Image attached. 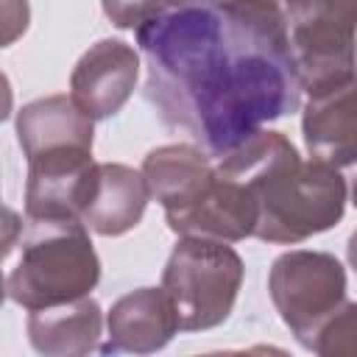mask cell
I'll list each match as a JSON object with an SVG mask.
<instances>
[{
	"label": "cell",
	"mask_w": 357,
	"mask_h": 357,
	"mask_svg": "<svg viewBox=\"0 0 357 357\" xmlns=\"http://www.w3.org/2000/svg\"><path fill=\"white\" fill-rule=\"evenodd\" d=\"M145 98L162 123L223 156L265 123L301 106L279 3L220 0L173 6L137 28Z\"/></svg>",
	"instance_id": "6da1fadb"
},
{
	"label": "cell",
	"mask_w": 357,
	"mask_h": 357,
	"mask_svg": "<svg viewBox=\"0 0 357 357\" xmlns=\"http://www.w3.org/2000/svg\"><path fill=\"white\" fill-rule=\"evenodd\" d=\"M215 170L251 187L257 201L254 237L293 245L340 223L346 212V178L340 167L310 159L279 131H254L218 156Z\"/></svg>",
	"instance_id": "7a4b0ae2"
},
{
	"label": "cell",
	"mask_w": 357,
	"mask_h": 357,
	"mask_svg": "<svg viewBox=\"0 0 357 357\" xmlns=\"http://www.w3.org/2000/svg\"><path fill=\"white\" fill-rule=\"evenodd\" d=\"M28 234L6 290L25 307H53L89 296L100 279V259L81 220H28Z\"/></svg>",
	"instance_id": "3957f363"
},
{
	"label": "cell",
	"mask_w": 357,
	"mask_h": 357,
	"mask_svg": "<svg viewBox=\"0 0 357 357\" xmlns=\"http://www.w3.org/2000/svg\"><path fill=\"white\" fill-rule=\"evenodd\" d=\"M243 284L240 254L220 240L181 237L162 273V290L173 301L178 329H212L229 318Z\"/></svg>",
	"instance_id": "277c9868"
},
{
	"label": "cell",
	"mask_w": 357,
	"mask_h": 357,
	"mask_svg": "<svg viewBox=\"0 0 357 357\" xmlns=\"http://www.w3.org/2000/svg\"><path fill=\"white\" fill-rule=\"evenodd\" d=\"M282 14L301 92L354 78L357 0H284Z\"/></svg>",
	"instance_id": "5b68a950"
},
{
	"label": "cell",
	"mask_w": 357,
	"mask_h": 357,
	"mask_svg": "<svg viewBox=\"0 0 357 357\" xmlns=\"http://www.w3.org/2000/svg\"><path fill=\"white\" fill-rule=\"evenodd\" d=\"M268 290L284 326L312 351L346 304V271L326 251H287L271 265Z\"/></svg>",
	"instance_id": "8992f818"
},
{
	"label": "cell",
	"mask_w": 357,
	"mask_h": 357,
	"mask_svg": "<svg viewBox=\"0 0 357 357\" xmlns=\"http://www.w3.org/2000/svg\"><path fill=\"white\" fill-rule=\"evenodd\" d=\"M92 148H59L28 159L25 218L78 220L95 178Z\"/></svg>",
	"instance_id": "52a82bcc"
},
{
	"label": "cell",
	"mask_w": 357,
	"mask_h": 357,
	"mask_svg": "<svg viewBox=\"0 0 357 357\" xmlns=\"http://www.w3.org/2000/svg\"><path fill=\"white\" fill-rule=\"evenodd\" d=\"M139 78V53L120 39L95 42L73 67L70 98L92 120L114 117Z\"/></svg>",
	"instance_id": "ba28073f"
},
{
	"label": "cell",
	"mask_w": 357,
	"mask_h": 357,
	"mask_svg": "<svg viewBox=\"0 0 357 357\" xmlns=\"http://www.w3.org/2000/svg\"><path fill=\"white\" fill-rule=\"evenodd\" d=\"M165 218L178 237H206L220 243H237L254 234L257 201L248 184L215 170V181L198 204Z\"/></svg>",
	"instance_id": "9c48e42d"
},
{
	"label": "cell",
	"mask_w": 357,
	"mask_h": 357,
	"mask_svg": "<svg viewBox=\"0 0 357 357\" xmlns=\"http://www.w3.org/2000/svg\"><path fill=\"white\" fill-rule=\"evenodd\" d=\"M106 326L109 340L100 349L103 354H151L173 340L178 318L162 287H139L112 304Z\"/></svg>",
	"instance_id": "30bf717a"
},
{
	"label": "cell",
	"mask_w": 357,
	"mask_h": 357,
	"mask_svg": "<svg viewBox=\"0 0 357 357\" xmlns=\"http://www.w3.org/2000/svg\"><path fill=\"white\" fill-rule=\"evenodd\" d=\"M304 145L310 159L332 167H349L357 159V112H354V78L310 92L301 117Z\"/></svg>",
	"instance_id": "8fae6325"
},
{
	"label": "cell",
	"mask_w": 357,
	"mask_h": 357,
	"mask_svg": "<svg viewBox=\"0 0 357 357\" xmlns=\"http://www.w3.org/2000/svg\"><path fill=\"white\" fill-rule=\"evenodd\" d=\"M148 198L151 192L142 173L128 165L100 162L95 167L92 190L78 220L86 226V231H95L100 237H117L131 231L142 220Z\"/></svg>",
	"instance_id": "7c38bea8"
},
{
	"label": "cell",
	"mask_w": 357,
	"mask_h": 357,
	"mask_svg": "<svg viewBox=\"0 0 357 357\" xmlns=\"http://www.w3.org/2000/svg\"><path fill=\"white\" fill-rule=\"evenodd\" d=\"M142 178L151 198L165 206V215H176L206 195L215 181V165L195 145H162L145 156Z\"/></svg>",
	"instance_id": "4fadbf2b"
},
{
	"label": "cell",
	"mask_w": 357,
	"mask_h": 357,
	"mask_svg": "<svg viewBox=\"0 0 357 357\" xmlns=\"http://www.w3.org/2000/svg\"><path fill=\"white\" fill-rule=\"evenodd\" d=\"M17 139L25 159L59 148H92V117L84 114L73 98L47 95L25 103L17 114Z\"/></svg>",
	"instance_id": "5bb4252c"
},
{
	"label": "cell",
	"mask_w": 357,
	"mask_h": 357,
	"mask_svg": "<svg viewBox=\"0 0 357 357\" xmlns=\"http://www.w3.org/2000/svg\"><path fill=\"white\" fill-rule=\"evenodd\" d=\"M100 326V307L89 296L53 307H39L28 315L31 346L47 357H84L95 351Z\"/></svg>",
	"instance_id": "9a60e30c"
},
{
	"label": "cell",
	"mask_w": 357,
	"mask_h": 357,
	"mask_svg": "<svg viewBox=\"0 0 357 357\" xmlns=\"http://www.w3.org/2000/svg\"><path fill=\"white\" fill-rule=\"evenodd\" d=\"M354 315H357V307L351 304V301H346L343 307H340V312L332 318V324L321 332V337H318V343H315V354H354V349H357V343H354V335H357V329H354Z\"/></svg>",
	"instance_id": "2e32d148"
},
{
	"label": "cell",
	"mask_w": 357,
	"mask_h": 357,
	"mask_svg": "<svg viewBox=\"0 0 357 357\" xmlns=\"http://www.w3.org/2000/svg\"><path fill=\"white\" fill-rule=\"evenodd\" d=\"M165 8L167 0H103V14L117 28H139Z\"/></svg>",
	"instance_id": "e0dca14e"
},
{
	"label": "cell",
	"mask_w": 357,
	"mask_h": 357,
	"mask_svg": "<svg viewBox=\"0 0 357 357\" xmlns=\"http://www.w3.org/2000/svg\"><path fill=\"white\" fill-rule=\"evenodd\" d=\"M31 22L28 0H0V47L14 45Z\"/></svg>",
	"instance_id": "ac0fdd59"
},
{
	"label": "cell",
	"mask_w": 357,
	"mask_h": 357,
	"mask_svg": "<svg viewBox=\"0 0 357 357\" xmlns=\"http://www.w3.org/2000/svg\"><path fill=\"white\" fill-rule=\"evenodd\" d=\"M20 237H22V218L0 204V262L14 251Z\"/></svg>",
	"instance_id": "d6986e66"
},
{
	"label": "cell",
	"mask_w": 357,
	"mask_h": 357,
	"mask_svg": "<svg viewBox=\"0 0 357 357\" xmlns=\"http://www.w3.org/2000/svg\"><path fill=\"white\" fill-rule=\"evenodd\" d=\"M11 106H14V92H11V84L6 78V73H0V123L11 114Z\"/></svg>",
	"instance_id": "ffe728a7"
},
{
	"label": "cell",
	"mask_w": 357,
	"mask_h": 357,
	"mask_svg": "<svg viewBox=\"0 0 357 357\" xmlns=\"http://www.w3.org/2000/svg\"><path fill=\"white\" fill-rule=\"evenodd\" d=\"M190 3H220V0H167V8H173V6H190Z\"/></svg>",
	"instance_id": "44dd1931"
},
{
	"label": "cell",
	"mask_w": 357,
	"mask_h": 357,
	"mask_svg": "<svg viewBox=\"0 0 357 357\" xmlns=\"http://www.w3.org/2000/svg\"><path fill=\"white\" fill-rule=\"evenodd\" d=\"M6 293H8V290H6V279H3V273H0V304H3V298H6Z\"/></svg>",
	"instance_id": "7402d4cb"
},
{
	"label": "cell",
	"mask_w": 357,
	"mask_h": 357,
	"mask_svg": "<svg viewBox=\"0 0 357 357\" xmlns=\"http://www.w3.org/2000/svg\"><path fill=\"white\" fill-rule=\"evenodd\" d=\"M271 3H279V0H271Z\"/></svg>",
	"instance_id": "603a6c76"
}]
</instances>
